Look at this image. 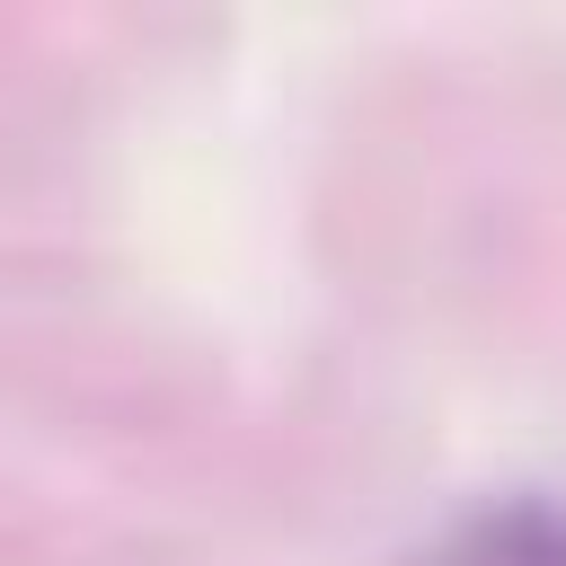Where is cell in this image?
<instances>
[{
	"label": "cell",
	"instance_id": "6da1fadb",
	"mask_svg": "<svg viewBox=\"0 0 566 566\" xmlns=\"http://www.w3.org/2000/svg\"><path fill=\"white\" fill-rule=\"evenodd\" d=\"M433 566H566V522L557 513H486L460 548H442Z\"/></svg>",
	"mask_w": 566,
	"mask_h": 566
}]
</instances>
